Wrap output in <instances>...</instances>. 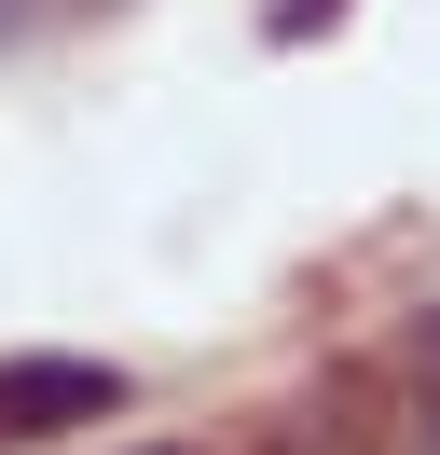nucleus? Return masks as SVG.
Masks as SVG:
<instances>
[{"instance_id":"nucleus-1","label":"nucleus","mask_w":440,"mask_h":455,"mask_svg":"<svg viewBox=\"0 0 440 455\" xmlns=\"http://www.w3.org/2000/svg\"><path fill=\"white\" fill-rule=\"evenodd\" d=\"M124 400V372L97 359H0V442H42V427H97Z\"/></svg>"},{"instance_id":"nucleus-2","label":"nucleus","mask_w":440,"mask_h":455,"mask_svg":"<svg viewBox=\"0 0 440 455\" xmlns=\"http://www.w3.org/2000/svg\"><path fill=\"white\" fill-rule=\"evenodd\" d=\"M152 455H165V442H152Z\"/></svg>"}]
</instances>
